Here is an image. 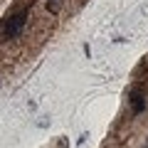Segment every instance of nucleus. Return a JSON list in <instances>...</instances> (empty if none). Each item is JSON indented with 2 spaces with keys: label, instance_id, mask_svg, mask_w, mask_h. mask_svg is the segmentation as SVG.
I'll return each mask as SVG.
<instances>
[{
  "label": "nucleus",
  "instance_id": "obj_1",
  "mask_svg": "<svg viewBox=\"0 0 148 148\" xmlns=\"http://www.w3.org/2000/svg\"><path fill=\"white\" fill-rule=\"evenodd\" d=\"M25 17H27V10H20V12H15V15H10L3 22V27H0V37H3V40H15L22 32V27H25Z\"/></svg>",
  "mask_w": 148,
  "mask_h": 148
},
{
  "label": "nucleus",
  "instance_id": "obj_3",
  "mask_svg": "<svg viewBox=\"0 0 148 148\" xmlns=\"http://www.w3.org/2000/svg\"><path fill=\"white\" fill-rule=\"evenodd\" d=\"M62 5H64V0H47V10L52 12V15H57V12L62 10Z\"/></svg>",
  "mask_w": 148,
  "mask_h": 148
},
{
  "label": "nucleus",
  "instance_id": "obj_2",
  "mask_svg": "<svg viewBox=\"0 0 148 148\" xmlns=\"http://www.w3.org/2000/svg\"><path fill=\"white\" fill-rule=\"evenodd\" d=\"M131 109H133V114H138V111L146 109V96H143V91H141V94H133V99H131Z\"/></svg>",
  "mask_w": 148,
  "mask_h": 148
}]
</instances>
